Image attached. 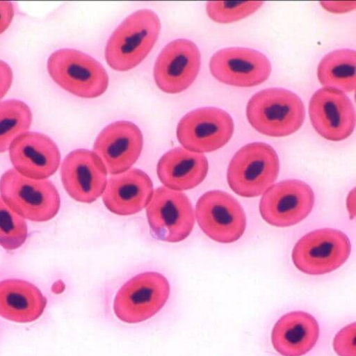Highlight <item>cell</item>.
Returning a JSON list of instances; mask_svg holds the SVG:
<instances>
[{"label": "cell", "mask_w": 356, "mask_h": 356, "mask_svg": "<svg viewBox=\"0 0 356 356\" xmlns=\"http://www.w3.org/2000/svg\"><path fill=\"white\" fill-rule=\"evenodd\" d=\"M143 145L140 129L134 123L117 122L107 126L97 137L94 150L111 175L130 169L139 159Z\"/></svg>", "instance_id": "16"}, {"label": "cell", "mask_w": 356, "mask_h": 356, "mask_svg": "<svg viewBox=\"0 0 356 356\" xmlns=\"http://www.w3.org/2000/svg\"><path fill=\"white\" fill-rule=\"evenodd\" d=\"M161 28L160 19L152 10H140L129 16L108 41L105 51L108 65L120 72L135 68L152 50Z\"/></svg>", "instance_id": "1"}, {"label": "cell", "mask_w": 356, "mask_h": 356, "mask_svg": "<svg viewBox=\"0 0 356 356\" xmlns=\"http://www.w3.org/2000/svg\"><path fill=\"white\" fill-rule=\"evenodd\" d=\"M10 161L21 175L34 180H46L58 170L61 154L49 136L36 132L24 133L11 143Z\"/></svg>", "instance_id": "17"}, {"label": "cell", "mask_w": 356, "mask_h": 356, "mask_svg": "<svg viewBox=\"0 0 356 356\" xmlns=\"http://www.w3.org/2000/svg\"><path fill=\"white\" fill-rule=\"evenodd\" d=\"M315 202L312 188L299 180H287L267 189L261 199L263 220L278 227L295 225L312 213Z\"/></svg>", "instance_id": "11"}, {"label": "cell", "mask_w": 356, "mask_h": 356, "mask_svg": "<svg viewBox=\"0 0 356 356\" xmlns=\"http://www.w3.org/2000/svg\"><path fill=\"white\" fill-rule=\"evenodd\" d=\"M196 217L203 232L220 243L240 240L247 227L246 215L241 203L221 191H211L200 197Z\"/></svg>", "instance_id": "10"}, {"label": "cell", "mask_w": 356, "mask_h": 356, "mask_svg": "<svg viewBox=\"0 0 356 356\" xmlns=\"http://www.w3.org/2000/svg\"><path fill=\"white\" fill-rule=\"evenodd\" d=\"M234 131V121L227 112L219 108L204 107L183 117L177 127V137L189 152L210 153L225 146Z\"/></svg>", "instance_id": "9"}, {"label": "cell", "mask_w": 356, "mask_h": 356, "mask_svg": "<svg viewBox=\"0 0 356 356\" xmlns=\"http://www.w3.org/2000/svg\"><path fill=\"white\" fill-rule=\"evenodd\" d=\"M13 81V72L10 65L0 60V100L8 92Z\"/></svg>", "instance_id": "27"}, {"label": "cell", "mask_w": 356, "mask_h": 356, "mask_svg": "<svg viewBox=\"0 0 356 356\" xmlns=\"http://www.w3.org/2000/svg\"><path fill=\"white\" fill-rule=\"evenodd\" d=\"M355 192L350 193L347 200V206L351 216L355 214Z\"/></svg>", "instance_id": "30"}, {"label": "cell", "mask_w": 356, "mask_h": 356, "mask_svg": "<svg viewBox=\"0 0 356 356\" xmlns=\"http://www.w3.org/2000/svg\"><path fill=\"white\" fill-rule=\"evenodd\" d=\"M170 293L169 282L155 272L139 274L117 292L113 312L122 322L134 324L152 318L165 307Z\"/></svg>", "instance_id": "6"}, {"label": "cell", "mask_w": 356, "mask_h": 356, "mask_svg": "<svg viewBox=\"0 0 356 356\" xmlns=\"http://www.w3.org/2000/svg\"><path fill=\"white\" fill-rule=\"evenodd\" d=\"M355 51L342 49L326 54L317 70L320 83L325 87L351 92L355 89Z\"/></svg>", "instance_id": "22"}, {"label": "cell", "mask_w": 356, "mask_h": 356, "mask_svg": "<svg viewBox=\"0 0 356 356\" xmlns=\"http://www.w3.org/2000/svg\"><path fill=\"white\" fill-rule=\"evenodd\" d=\"M47 300L35 284L22 280L0 282V316L17 323H31L40 318Z\"/></svg>", "instance_id": "21"}, {"label": "cell", "mask_w": 356, "mask_h": 356, "mask_svg": "<svg viewBox=\"0 0 356 356\" xmlns=\"http://www.w3.org/2000/svg\"><path fill=\"white\" fill-rule=\"evenodd\" d=\"M27 224L0 198V246L12 251L22 247L27 239Z\"/></svg>", "instance_id": "24"}, {"label": "cell", "mask_w": 356, "mask_h": 356, "mask_svg": "<svg viewBox=\"0 0 356 356\" xmlns=\"http://www.w3.org/2000/svg\"><path fill=\"white\" fill-rule=\"evenodd\" d=\"M0 195L10 209L33 222L49 221L60 210V195L51 181L31 179L15 169L0 178Z\"/></svg>", "instance_id": "3"}, {"label": "cell", "mask_w": 356, "mask_h": 356, "mask_svg": "<svg viewBox=\"0 0 356 356\" xmlns=\"http://www.w3.org/2000/svg\"><path fill=\"white\" fill-rule=\"evenodd\" d=\"M47 70L59 86L79 97H99L108 86V76L104 67L91 56L76 49L53 52L48 58Z\"/></svg>", "instance_id": "5"}, {"label": "cell", "mask_w": 356, "mask_h": 356, "mask_svg": "<svg viewBox=\"0 0 356 356\" xmlns=\"http://www.w3.org/2000/svg\"><path fill=\"white\" fill-rule=\"evenodd\" d=\"M351 244L340 230L320 229L305 235L294 246L292 261L302 273L322 275L339 269L348 259Z\"/></svg>", "instance_id": "7"}, {"label": "cell", "mask_w": 356, "mask_h": 356, "mask_svg": "<svg viewBox=\"0 0 356 356\" xmlns=\"http://www.w3.org/2000/svg\"><path fill=\"white\" fill-rule=\"evenodd\" d=\"M15 16V8L11 2L0 1V35L9 27Z\"/></svg>", "instance_id": "28"}, {"label": "cell", "mask_w": 356, "mask_h": 356, "mask_svg": "<svg viewBox=\"0 0 356 356\" xmlns=\"http://www.w3.org/2000/svg\"><path fill=\"white\" fill-rule=\"evenodd\" d=\"M321 5L333 13H344L355 8V2H321Z\"/></svg>", "instance_id": "29"}, {"label": "cell", "mask_w": 356, "mask_h": 356, "mask_svg": "<svg viewBox=\"0 0 356 356\" xmlns=\"http://www.w3.org/2000/svg\"><path fill=\"white\" fill-rule=\"evenodd\" d=\"M201 56L196 44L188 40L170 42L159 55L154 66V79L165 93H181L197 78Z\"/></svg>", "instance_id": "12"}, {"label": "cell", "mask_w": 356, "mask_h": 356, "mask_svg": "<svg viewBox=\"0 0 356 356\" xmlns=\"http://www.w3.org/2000/svg\"><path fill=\"white\" fill-rule=\"evenodd\" d=\"M154 195L149 176L139 169H131L109 178L103 201L111 213L122 216L134 215L150 203Z\"/></svg>", "instance_id": "18"}, {"label": "cell", "mask_w": 356, "mask_h": 356, "mask_svg": "<svg viewBox=\"0 0 356 356\" xmlns=\"http://www.w3.org/2000/svg\"><path fill=\"white\" fill-rule=\"evenodd\" d=\"M33 120L32 111L24 102L13 99L0 103V154L31 128Z\"/></svg>", "instance_id": "23"}, {"label": "cell", "mask_w": 356, "mask_h": 356, "mask_svg": "<svg viewBox=\"0 0 356 356\" xmlns=\"http://www.w3.org/2000/svg\"><path fill=\"white\" fill-rule=\"evenodd\" d=\"M213 76L234 86L252 87L268 79L272 65L261 52L249 48L229 47L219 50L210 62Z\"/></svg>", "instance_id": "13"}, {"label": "cell", "mask_w": 356, "mask_h": 356, "mask_svg": "<svg viewBox=\"0 0 356 356\" xmlns=\"http://www.w3.org/2000/svg\"><path fill=\"white\" fill-rule=\"evenodd\" d=\"M316 318L305 312H292L283 316L272 333L274 348L283 356H302L309 353L319 338Z\"/></svg>", "instance_id": "19"}, {"label": "cell", "mask_w": 356, "mask_h": 356, "mask_svg": "<svg viewBox=\"0 0 356 356\" xmlns=\"http://www.w3.org/2000/svg\"><path fill=\"white\" fill-rule=\"evenodd\" d=\"M250 125L271 137L288 136L303 125L306 109L300 97L282 88H270L255 94L246 110Z\"/></svg>", "instance_id": "2"}, {"label": "cell", "mask_w": 356, "mask_h": 356, "mask_svg": "<svg viewBox=\"0 0 356 356\" xmlns=\"http://www.w3.org/2000/svg\"><path fill=\"white\" fill-rule=\"evenodd\" d=\"M264 3L261 1H212L207 4V15L214 22L227 24L241 20L257 12Z\"/></svg>", "instance_id": "25"}, {"label": "cell", "mask_w": 356, "mask_h": 356, "mask_svg": "<svg viewBox=\"0 0 356 356\" xmlns=\"http://www.w3.org/2000/svg\"><path fill=\"white\" fill-rule=\"evenodd\" d=\"M209 164L202 154L176 147L164 154L159 162L157 173L161 182L175 191L196 188L205 179Z\"/></svg>", "instance_id": "20"}, {"label": "cell", "mask_w": 356, "mask_h": 356, "mask_svg": "<svg viewBox=\"0 0 356 356\" xmlns=\"http://www.w3.org/2000/svg\"><path fill=\"white\" fill-rule=\"evenodd\" d=\"M61 177L65 189L72 198L83 203H92L104 193L107 170L95 153L79 149L65 159Z\"/></svg>", "instance_id": "15"}, {"label": "cell", "mask_w": 356, "mask_h": 356, "mask_svg": "<svg viewBox=\"0 0 356 356\" xmlns=\"http://www.w3.org/2000/svg\"><path fill=\"white\" fill-rule=\"evenodd\" d=\"M148 223L156 239L171 243L185 241L195 225L192 203L181 192L157 188L146 209Z\"/></svg>", "instance_id": "8"}, {"label": "cell", "mask_w": 356, "mask_h": 356, "mask_svg": "<svg viewBox=\"0 0 356 356\" xmlns=\"http://www.w3.org/2000/svg\"><path fill=\"white\" fill-rule=\"evenodd\" d=\"M309 116L316 131L323 138L341 141L348 138L355 127V112L350 99L344 92L324 87L312 96Z\"/></svg>", "instance_id": "14"}, {"label": "cell", "mask_w": 356, "mask_h": 356, "mask_svg": "<svg viewBox=\"0 0 356 356\" xmlns=\"http://www.w3.org/2000/svg\"><path fill=\"white\" fill-rule=\"evenodd\" d=\"M280 167L278 155L271 145L252 143L241 148L232 159L227 182L236 195L255 197L276 181Z\"/></svg>", "instance_id": "4"}, {"label": "cell", "mask_w": 356, "mask_h": 356, "mask_svg": "<svg viewBox=\"0 0 356 356\" xmlns=\"http://www.w3.org/2000/svg\"><path fill=\"white\" fill-rule=\"evenodd\" d=\"M355 323L343 328L335 337L333 346L339 356H356L355 354Z\"/></svg>", "instance_id": "26"}]
</instances>
